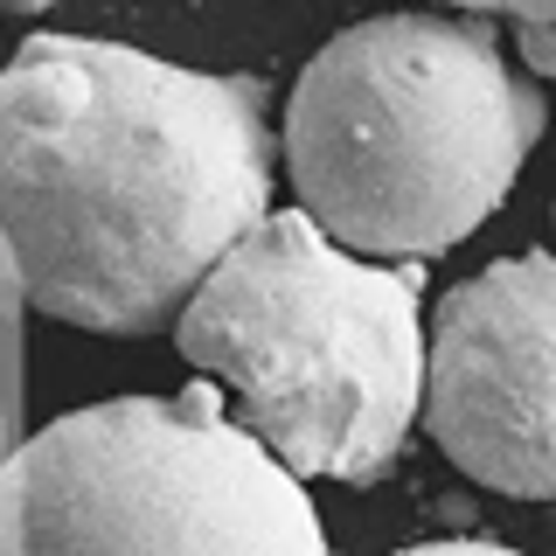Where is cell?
I'll use <instances>...</instances> for the list:
<instances>
[{"mask_svg":"<svg viewBox=\"0 0 556 556\" xmlns=\"http://www.w3.org/2000/svg\"><path fill=\"white\" fill-rule=\"evenodd\" d=\"M0 556H327L320 508L223 390L112 396L14 439Z\"/></svg>","mask_w":556,"mask_h":556,"instance_id":"obj_4","label":"cell"},{"mask_svg":"<svg viewBox=\"0 0 556 556\" xmlns=\"http://www.w3.org/2000/svg\"><path fill=\"white\" fill-rule=\"evenodd\" d=\"M8 14H42V8H56V0H0Z\"/></svg>","mask_w":556,"mask_h":556,"instance_id":"obj_9","label":"cell"},{"mask_svg":"<svg viewBox=\"0 0 556 556\" xmlns=\"http://www.w3.org/2000/svg\"><path fill=\"white\" fill-rule=\"evenodd\" d=\"M174 348L292 480L369 486L417 425V278L265 208L174 313Z\"/></svg>","mask_w":556,"mask_h":556,"instance_id":"obj_3","label":"cell"},{"mask_svg":"<svg viewBox=\"0 0 556 556\" xmlns=\"http://www.w3.org/2000/svg\"><path fill=\"white\" fill-rule=\"evenodd\" d=\"M271 208V118L216 77L98 35H28L0 63V257L35 313L161 334Z\"/></svg>","mask_w":556,"mask_h":556,"instance_id":"obj_1","label":"cell"},{"mask_svg":"<svg viewBox=\"0 0 556 556\" xmlns=\"http://www.w3.org/2000/svg\"><path fill=\"white\" fill-rule=\"evenodd\" d=\"M543 104L452 14H376L320 42L286 98L300 216L355 257L452 251L508 202Z\"/></svg>","mask_w":556,"mask_h":556,"instance_id":"obj_2","label":"cell"},{"mask_svg":"<svg viewBox=\"0 0 556 556\" xmlns=\"http://www.w3.org/2000/svg\"><path fill=\"white\" fill-rule=\"evenodd\" d=\"M549 334L556 271L543 251L501 257V265L459 278L425 327L417 417L466 480L508 501L556 494Z\"/></svg>","mask_w":556,"mask_h":556,"instance_id":"obj_5","label":"cell"},{"mask_svg":"<svg viewBox=\"0 0 556 556\" xmlns=\"http://www.w3.org/2000/svg\"><path fill=\"white\" fill-rule=\"evenodd\" d=\"M459 8H473V14H508V22H521V35H535V28H549L556 0H459Z\"/></svg>","mask_w":556,"mask_h":556,"instance_id":"obj_6","label":"cell"},{"mask_svg":"<svg viewBox=\"0 0 556 556\" xmlns=\"http://www.w3.org/2000/svg\"><path fill=\"white\" fill-rule=\"evenodd\" d=\"M396 556H521V549L486 543V535H445V543H410V549H396Z\"/></svg>","mask_w":556,"mask_h":556,"instance_id":"obj_7","label":"cell"},{"mask_svg":"<svg viewBox=\"0 0 556 556\" xmlns=\"http://www.w3.org/2000/svg\"><path fill=\"white\" fill-rule=\"evenodd\" d=\"M8 452H14V404L0 396V459H8Z\"/></svg>","mask_w":556,"mask_h":556,"instance_id":"obj_8","label":"cell"}]
</instances>
